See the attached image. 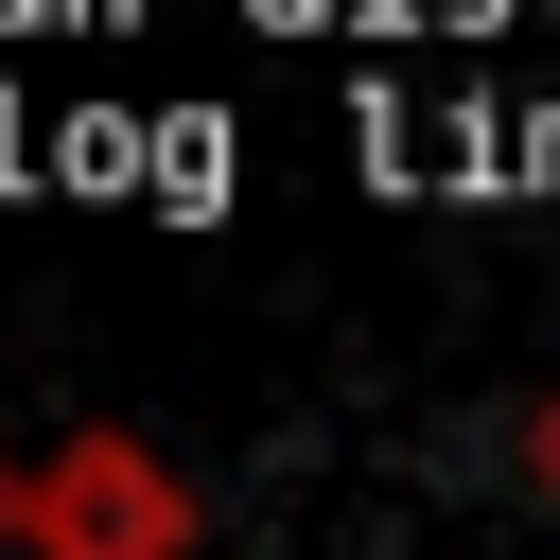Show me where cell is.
<instances>
[{
    "instance_id": "1",
    "label": "cell",
    "mask_w": 560,
    "mask_h": 560,
    "mask_svg": "<svg viewBox=\"0 0 560 560\" xmlns=\"http://www.w3.org/2000/svg\"><path fill=\"white\" fill-rule=\"evenodd\" d=\"M18 560H192V472L122 420H70L18 455Z\"/></svg>"
},
{
    "instance_id": "2",
    "label": "cell",
    "mask_w": 560,
    "mask_h": 560,
    "mask_svg": "<svg viewBox=\"0 0 560 560\" xmlns=\"http://www.w3.org/2000/svg\"><path fill=\"white\" fill-rule=\"evenodd\" d=\"M525 472H542V490H560V385H542V420H525Z\"/></svg>"
},
{
    "instance_id": "3",
    "label": "cell",
    "mask_w": 560,
    "mask_h": 560,
    "mask_svg": "<svg viewBox=\"0 0 560 560\" xmlns=\"http://www.w3.org/2000/svg\"><path fill=\"white\" fill-rule=\"evenodd\" d=\"M0 542H18V455H0Z\"/></svg>"
}]
</instances>
